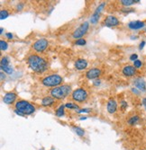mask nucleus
Wrapping results in <instances>:
<instances>
[{
  "mask_svg": "<svg viewBox=\"0 0 146 150\" xmlns=\"http://www.w3.org/2000/svg\"><path fill=\"white\" fill-rule=\"evenodd\" d=\"M27 62L29 65V67L36 73H43L48 68L46 60L38 55H35V54H32V55H30L28 57Z\"/></svg>",
  "mask_w": 146,
  "mask_h": 150,
  "instance_id": "f257e3e1",
  "label": "nucleus"
},
{
  "mask_svg": "<svg viewBox=\"0 0 146 150\" xmlns=\"http://www.w3.org/2000/svg\"><path fill=\"white\" fill-rule=\"evenodd\" d=\"M71 92V87L68 85H63V86H57L52 89L51 91V95L52 98L57 99V100H62L66 98Z\"/></svg>",
  "mask_w": 146,
  "mask_h": 150,
  "instance_id": "f03ea898",
  "label": "nucleus"
},
{
  "mask_svg": "<svg viewBox=\"0 0 146 150\" xmlns=\"http://www.w3.org/2000/svg\"><path fill=\"white\" fill-rule=\"evenodd\" d=\"M63 79L58 74H52L51 76H47L42 80V84L47 87H57L60 86V84L62 83Z\"/></svg>",
  "mask_w": 146,
  "mask_h": 150,
  "instance_id": "7ed1b4c3",
  "label": "nucleus"
},
{
  "mask_svg": "<svg viewBox=\"0 0 146 150\" xmlns=\"http://www.w3.org/2000/svg\"><path fill=\"white\" fill-rule=\"evenodd\" d=\"M15 110H17L24 115H31L35 112V107L30 103L24 101V100H20L15 103Z\"/></svg>",
  "mask_w": 146,
  "mask_h": 150,
  "instance_id": "20e7f679",
  "label": "nucleus"
},
{
  "mask_svg": "<svg viewBox=\"0 0 146 150\" xmlns=\"http://www.w3.org/2000/svg\"><path fill=\"white\" fill-rule=\"evenodd\" d=\"M88 93L83 88H78V89L73 91L72 94H71V97H72L73 100L76 102H79V103L85 102L88 99Z\"/></svg>",
  "mask_w": 146,
  "mask_h": 150,
  "instance_id": "39448f33",
  "label": "nucleus"
},
{
  "mask_svg": "<svg viewBox=\"0 0 146 150\" xmlns=\"http://www.w3.org/2000/svg\"><path fill=\"white\" fill-rule=\"evenodd\" d=\"M88 27H89V24H88V22H85V23L81 24V25L79 28H77L73 32L72 37L74 39H78V40L80 39L82 36H84L87 33V32L88 30Z\"/></svg>",
  "mask_w": 146,
  "mask_h": 150,
  "instance_id": "423d86ee",
  "label": "nucleus"
},
{
  "mask_svg": "<svg viewBox=\"0 0 146 150\" xmlns=\"http://www.w3.org/2000/svg\"><path fill=\"white\" fill-rule=\"evenodd\" d=\"M49 45V42L46 39H39L32 44V48L37 52H43Z\"/></svg>",
  "mask_w": 146,
  "mask_h": 150,
  "instance_id": "0eeeda50",
  "label": "nucleus"
},
{
  "mask_svg": "<svg viewBox=\"0 0 146 150\" xmlns=\"http://www.w3.org/2000/svg\"><path fill=\"white\" fill-rule=\"evenodd\" d=\"M104 25L107 26V27H116L119 25V20L114 16V15H108L104 20Z\"/></svg>",
  "mask_w": 146,
  "mask_h": 150,
  "instance_id": "6e6552de",
  "label": "nucleus"
},
{
  "mask_svg": "<svg viewBox=\"0 0 146 150\" xmlns=\"http://www.w3.org/2000/svg\"><path fill=\"white\" fill-rule=\"evenodd\" d=\"M105 6V3H101L98 7H97V9H96V11H95V13L93 14V15L91 16V19H90L91 24H97V21H98V19H99V15H100L101 12H102V10L104 9Z\"/></svg>",
  "mask_w": 146,
  "mask_h": 150,
  "instance_id": "1a4fd4ad",
  "label": "nucleus"
},
{
  "mask_svg": "<svg viewBox=\"0 0 146 150\" xmlns=\"http://www.w3.org/2000/svg\"><path fill=\"white\" fill-rule=\"evenodd\" d=\"M101 70L98 68H91L86 73V77L88 79H96L100 76Z\"/></svg>",
  "mask_w": 146,
  "mask_h": 150,
  "instance_id": "9d476101",
  "label": "nucleus"
},
{
  "mask_svg": "<svg viewBox=\"0 0 146 150\" xmlns=\"http://www.w3.org/2000/svg\"><path fill=\"white\" fill-rule=\"evenodd\" d=\"M15 99H16V94L9 92L5 94L4 98H3V101H4L5 103H7V104H12V103L15 101Z\"/></svg>",
  "mask_w": 146,
  "mask_h": 150,
  "instance_id": "9b49d317",
  "label": "nucleus"
},
{
  "mask_svg": "<svg viewBox=\"0 0 146 150\" xmlns=\"http://www.w3.org/2000/svg\"><path fill=\"white\" fill-rule=\"evenodd\" d=\"M136 73V68L133 66H125L124 68H123V74L125 76V77H133Z\"/></svg>",
  "mask_w": 146,
  "mask_h": 150,
  "instance_id": "f8f14e48",
  "label": "nucleus"
},
{
  "mask_svg": "<svg viewBox=\"0 0 146 150\" xmlns=\"http://www.w3.org/2000/svg\"><path fill=\"white\" fill-rule=\"evenodd\" d=\"M106 109H107V112L111 114L115 113L116 112V110H117V103H116L115 99H110L109 101L107 102Z\"/></svg>",
  "mask_w": 146,
  "mask_h": 150,
  "instance_id": "ddd939ff",
  "label": "nucleus"
},
{
  "mask_svg": "<svg viewBox=\"0 0 146 150\" xmlns=\"http://www.w3.org/2000/svg\"><path fill=\"white\" fill-rule=\"evenodd\" d=\"M74 66L78 70H83L88 66V61L86 59H84V58H79L75 61Z\"/></svg>",
  "mask_w": 146,
  "mask_h": 150,
  "instance_id": "4468645a",
  "label": "nucleus"
},
{
  "mask_svg": "<svg viewBox=\"0 0 146 150\" xmlns=\"http://www.w3.org/2000/svg\"><path fill=\"white\" fill-rule=\"evenodd\" d=\"M144 25H145V24L142 21H133L128 24V27L132 30H139V29H142V27H144Z\"/></svg>",
  "mask_w": 146,
  "mask_h": 150,
  "instance_id": "2eb2a0df",
  "label": "nucleus"
},
{
  "mask_svg": "<svg viewBox=\"0 0 146 150\" xmlns=\"http://www.w3.org/2000/svg\"><path fill=\"white\" fill-rule=\"evenodd\" d=\"M133 83H134V86H136V88H137L138 90L142 91V92H145L146 91V84L143 79H142V78H136Z\"/></svg>",
  "mask_w": 146,
  "mask_h": 150,
  "instance_id": "dca6fc26",
  "label": "nucleus"
},
{
  "mask_svg": "<svg viewBox=\"0 0 146 150\" xmlns=\"http://www.w3.org/2000/svg\"><path fill=\"white\" fill-rule=\"evenodd\" d=\"M54 102H55L54 98L51 96H46L42 100V105L44 106V107H47V106H51V105L53 104Z\"/></svg>",
  "mask_w": 146,
  "mask_h": 150,
  "instance_id": "f3484780",
  "label": "nucleus"
},
{
  "mask_svg": "<svg viewBox=\"0 0 146 150\" xmlns=\"http://www.w3.org/2000/svg\"><path fill=\"white\" fill-rule=\"evenodd\" d=\"M140 1L139 0H122L120 1V3L123 5V6H125V7H129V6H132V5L135 4V3H139Z\"/></svg>",
  "mask_w": 146,
  "mask_h": 150,
  "instance_id": "a211bd4d",
  "label": "nucleus"
},
{
  "mask_svg": "<svg viewBox=\"0 0 146 150\" xmlns=\"http://www.w3.org/2000/svg\"><path fill=\"white\" fill-rule=\"evenodd\" d=\"M64 107H65V105H60V107L58 108V110L56 111V112H55V114H56V116L57 117H62L63 115H64Z\"/></svg>",
  "mask_w": 146,
  "mask_h": 150,
  "instance_id": "6ab92c4d",
  "label": "nucleus"
},
{
  "mask_svg": "<svg viewBox=\"0 0 146 150\" xmlns=\"http://www.w3.org/2000/svg\"><path fill=\"white\" fill-rule=\"evenodd\" d=\"M73 129L77 133V135H79L80 137H82L85 134V130L83 129H81V128H80V127H73Z\"/></svg>",
  "mask_w": 146,
  "mask_h": 150,
  "instance_id": "aec40b11",
  "label": "nucleus"
},
{
  "mask_svg": "<svg viewBox=\"0 0 146 150\" xmlns=\"http://www.w3.org/2000/svg\"><path fill=\"white\" fill-rule=\"evenodd\" d=\"M65 107L68 108V109H71V110H79V105L75 104L73 103H67L65 104Z\"/></svg>",
  "mask_w": 146,
  "mask_h": 150,
  "instance_id": "412c9836",
  "label": "nucleus"
},
{
  "mask_svg": "<svg viewBox=\"0 0 146 150\" xmlns=\"http://www.w3.org/2000/svg\"><path fill=\"white\" fill-rule=\"evenodd\" d=\"M138 120H139V117H138V116H133V117L129 119L128 123L130 125H135L138 122Z\"/></svg>",
  "mask_w": 146,
  "mask_h": 150,
  "instance_id": "4be33fe9",
  "label": "nucleus"
},
{
  "mask_svg": "<svg viewBox=\"0 0 146 150\" xmlns=\"http://www.w3.org/2000/svg\"><path fill=\"white\" fill-rule=\"evenodd\" d=\"M1 69H2L3 71H5V73H7V74L13 73V68H12L10 66H1Z\"/></svg>",
  "mask_w": 146,
  "mask_h": 150,
  "instance_id": "5701e85b",
  "label": "nucleus"
},
{
  "mask_svg": "<svg viewBox=\"0 0 146 150\" xmlns=\"http://www.w3.org/2000/svg\"><path fill=\"white\" fill-rule=\"evenodd\" d=\"M8 15L9 13L7 12V10H1V12H0V18H1V20H4L6 18H7Z\"/></svg>",
  "mask_w": 146,
  "mask_h": 150,
  "instance_id": "b1692460",
  "label": "nucleus"
},
{
  "mask_svg": "<svg viewBox=\"0 0 146 150\" xmlns=\"http://www.w3.org/2000/svg\"><path fill=\"white\" fill-rule=\"evenodd\" d=\"M7 48H8V44H7V41H0V49H1V50H7Z\"/></svg>",
  "mask_w": 146,
  "mask_h": 150,
  "instance_id": "393cba45",
  "label": "nucleus"
},
{
  "mask_svg": "<svg viewBox=\"0 0 146 150\" xmlns=\"http://www.w3.org/2000/svg\"><path fill=\"white\" fill-rule=\"evenodd\" d=\"M1 66H9V60L7 57H4L1 59Z\"/></svg>",
  "mask_w": 146,
  "mask_h": 150,
  "instance_id": "a878e982",
  "label": "nucleus"
},
{
  "mask_svg": "<svg viewBox=\"0 0 146 150\" xmlns=\"http://www.w3.org/2000/svg\"><path fill=\"white\" fill-rule=\"evenodd\" d=\"M133 66L135 68H140L142 66V61L139 59H136L135 61H133Z\"/></svg>",
  "mask_w": 146,
  "mask_h": 150,
  "instance_id": "bb28decb",
  "label": "nucleus"
},
{
  "mask_svg": "<svg viewBox=\"0 0 146 150\" xmlns=\"http://www.w3.org/2000/svg\"><path fill=\"white\" fill-rule=\"evenodd\" d=\"M85 44H86V41H85L84 39H79V40H77V41H76V45L84 46Z\"/></svg>",
  "mask_w": 146,
  "mask_h": 150,
  "instance_id": "cd10ccee",
  "label": "nucleus"
},
{
  "mask_svg": "<svg viewBox=\"0 0 146 150\" xmlns=\"http://www.w3.org/2000/svg\"><path fill=\"white\" fill-rule=\"evenodd\" d=\"M121 107L123 110H125L127 108V103L125 101H122L121 102Z\"/></svg>",
  "mask_w": 146,
  "mask_h": 150,
  "instance_id": "c85d7f7f",
  "label": "nucleus"
},
{
  "mask_svg": "<svg viewBox=\"0 0 146 150\" xmlns=\"http://www.w3.org/2000/svg\"><path fill=\"white\" fill-rule=\"evenodd\" d=\"M89 111H90V109H80L76 111V112H79V113H81V112H88Z\"/></svg>",
  "mask_w": 146,
  "mask_h": 150,
  "instance_id": "c756f323",
  "label": "nucleus"
},
{
  "mask_svg": "<svg viewBox=\"0 0 146 150\" xmlns=\"http://www.w3.org/2000/svg\"><path fill=\"white\" fill-rule=\"evenodd\" d=\"M138 56L136 55V54H133V55H131V57H130V60H133V61H135L136 59H137Z\"/></svg>",
  "mask_w": 146,
  "mask_h": 150,
  "instance_id": "7c9ffc66",
  "label": "nucleus"
},
{
  "mask_svg": "<svg viewBox=\"0 0 146 150\" xmlns=\"http://www.w3.org/2000/svg\"><path fill=\"white\" fill-rule=\"evenodd\" d=\"M144 45H145V41H142V42L140 43V47H139V49H143V47H144Z\"/></svg>",
  "mask_w": 146,
  "mask_h": 150,
  "instance_id": "2f4dec72",
  "label": "nucleus"
},
{
  "mask_svg": "<svg viewBox=\"0 0 146 150\" xmlns=\"http://www.w3.org/2000/svg\"><path fill=\"white\" fill-rule=\"evenodd\" d=\"M23 7H24V5L20 3V4L17 5V7H16V8H17V10H22V8H23Z\"/></svg>",
  "mask_w": 146,
  "mask_h": 150,
  "instance_id": "473e14b6",
  "label": "nucleus"
},
{
  "mask_svg": "<svg viewBox=\"0 0 146 150\" xmlns=\"http://www.w3.org/2000/svg\"><path fill=\"white\" fill-rule=\"evenodd\" d=\"M6 36H7L8 39H10V40H11V39H13V34H12V33H10V32H7V34H6Z\"/></svg>",
  "mask_w": 146,
  "mask_h": 150,
  "instance_id": "72a5a7b5",
  "label": "nucleus"
},
{
  "mask_svg": "<svg viewBox=\"0 0 146 150\" xmlns=\"http://www.w3.org/2000/svg\"><path fill=\"white\" fill-rule=\"evenodd\" d=\"M15 113H16V114H17V115H20V116H25L24 113H22L21 112H19V111H17V110H15Z\"/></svg>",
  "mask_w": 146,
  "mask_h": 150,
  "instance_id": "f704fd0d",
  "label": "nucleus"
},
{
  "mask_svg": "<svg viewBox=\"0 0 146 150\" xmlns=\"http://www.w3.org/2000/svg\"><path fill=\"white\" fill-rule=\"evenodd\" d=\"M123 12H127V13H129V12H133V9H122Z\"/></svg>",
  "mask_w": 146,
  "mask_h": 150,
  "instance_id": "c9c22d12",
  "label": "nucleus"
},
{
  "mask_svg": "<svg viewBox=\"0 0 146 150\" xmlns=\"http://www.w3.org/2000/svg\"><path fill=\"white\" fill-rule=\"evenodd\" d=\"M132 91H133V93H134V94H140L139 91L136 90L135 88H133V89H132Z\"/></svg>",
  "mask_w": 146,
  "mask_h": 150,
  "instance_id": "e433bc0d",
  "label": "nucleus"
},
{
  "mask_svg": "<svg viewBox=\"0 0 146 150\" xmlns=\"http://www.w3.org/2000/svg\"><path fill=\"white\" fill-rule=\"evenodd\" d=\"M95 86H98V85H100V80H96L94 83Z\"/></svg>",
  "mask_w": 146,
  "mask_h": 150,
  "instance_id": "4c0bfd02",
  "label": "nucleus"
},
{
  "mask_svg": "<svg viewBox=\"0 0 146 150\" xmlns=\"http://www.w3.org/2000/svg\"><path fill=\"white\" fill-rule=\"evenodd\" d=\"M0 75H1V80H3L4 78H6V77H4V73H3V72L0 74Z\"/></svg>",
  "mask_w": 146,
  "mask_h": 150,
  "instance_id": "58836bf2",
  "label": "nucleus"
},
{
  "mask_svg": "<svg viewBox=\"0 0 146 150\" xmlns=\"http://www.w3.org/2000/svg\"><path fill=\"white\" fill-rule=\"evenodd\" d=\"M142 104L146 106V98H143V100H142Z\"/></svg>",
  "mask_w": 146,
  "mask_h": 150,
  "instance_id": "ea45409f",
  "label": "nucleus"
},
{
  "mask_svg": "<svg viewBox=\"0 0 146 150\" xmlns=\"http://www.w3.org/2000/svg\"><path fill=\"white\" fill-rule=\"evenodd\" d=\"M3 32H4V28H1L0 29V33H3Z\"/></svg>",
  "mask_w": 146,
  "mask_h": 150,
  "instance_id": "a19ab883",
  "label": "nucleus"
},
{
  "mask_svg": "<svg viewBox=\"0 0 146 150\" xmlns=\"http://www.w3.org/2000/svg\"><path fill=\"white\" fill-rule=\"evenodd\" d=\"M86 119H87V117H80V120H86Z\"/></svg>",
  "mask_w": 146,
  "mask_h": 150,
  "instance_id": "79ce46f5",
  "label": "nucleus"
},
{
  "mask_svg": "<svg viewBox=\"0 0 146 150\" xmlns=\"http://www.w3.org/2000/svg\"><path fill=\"white\" fill-rule=\"evenodd\" d=\"M145 108H146V106H145Z\"/></svg>",
  "mask_w": 146,
  "mask_h": 150,
  "instance_id": "37998d69",
  "label": "nucleus"
}]
</instances>
